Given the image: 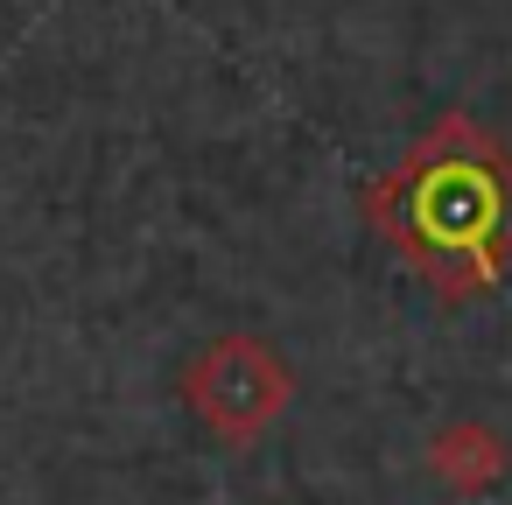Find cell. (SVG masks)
I'll list each match as a JSON object with an SVG mask.
<instances>
[{"mask_svg": "<svg viewBox=\"0 0 512 505\" xmlns=\"http://www.w3.org/2000/svg\"><path fill=\"white\" fill-rule=\"evenodd\" d=\"M505 470H512V442L477 414H456L428 435V477L449 498H484V491L505 484Z\"/></svg>", "mask_w": 512, "mask_h": 505, "instance_id": "obj_3", "label": "cell"}, {"mask_svg": "<svg viewBox=\"0 0 512 505\" xmlns=\"http://www.w3.org/2000/svg\"><path fill=\"white\" fill-rule=\"evenodd\" d=\"M505 211H512V162L470 113H449L400 162V176L372 190V218L449 295L498 274V232H512Z\"/></svg>", "mask_w": 512, "mask_h": 505, "instance_id": "obj_1", "label": "cell"}, {"mask_svg": "<svg viewBox=\"0 0 512 505\" xmlns=\"http://www.w3.org/2000/svg\"><path fill=\"white\" fill-rule=\"evenodd\" d=\"M295 393V372L288 358L267 344V337H246V330H225L211 337L190 365H183V400L190 414L218 435V442H253L281 421Z\"/></svg>", "mask_w": 512, "mask_h": 505, "instance_id": "obj_2", "label": "cell"}]
</instances>
